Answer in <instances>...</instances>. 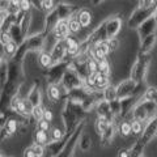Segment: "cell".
I'll use <instances>...</instances> for the list:
<instances>
[{"label":"cell","mask_w":157,"mask_h":157,"mask_svg":"<svg viewBox=\"0 0 157 157\" xmlns=\"http://www.w3.org/2000/svg\"><path fill=\"white\" fill-rule=\"evenodd\" d=\"M86 82H88V85H90V86H96V80H94V76L93 75H89L86 78Z\"/></svg>","instance_id":"30"},{"label":"cell","mask_w":157,"mask_h":157,"mask_svg":"<svg viewBox=\"0 0 157 157\" xmlns=\"http://www.w3.org/2000/svg\"><path fill=\"white\" fill-rule=\"evenodd\" d=\"M155 11H156V6L152 7V8H141V7H139L134 13H132V16L130 18V22H128L130 26L136 28L137 25H140V24L143 21H145L148 17L153 16Z\"/></svg>","instance_id":"1"},{"label":"cell","mask_w":157,"mask_h":157,"mask_svg":"<svg viewBox=\"0 0 157 157\" xmlns=\"http://www.w3.org/2000/svg\"><path fill=\"white\" fill-rule=\"evenodd\" d=\"M107 42H109L111 50H115V48H118V45H119L118 41H117V38H110V39H107Z\"/></svg>","instance_id":"28"},{"label":"cell","mask_w":157,"mask_h":157,"mask_svg":"<svg viewBox=\"0 0 157 157\" xmlns=\"http://www.w3.org/2000/svg\"><path fill=\"white\" fill-rule=\"evenodd\" d=\"M156 21H155V17H148L145 20V21H143L141 22V28L139 29V32H140V34H141V37H147L148 34H151V33H153V30H155V28H156Z\"/></svg>","instance_id":"4"},{"label":"cell","mask_w":157,"mask_h":157,"mask_svg":"<svg viewBox=\"0 0 157 157\" xmlns=\"http://www.w3.org/2000/svg\"><path fill=\"white\" fill-rule=\"evenodd\" d=\"M2 62H3V59H2V56H0V64H2Z\"/></svg>","instance_id":"36"},{"label":"cell","mask_w":157,"mask_h":157,"mask_svg":"<svg viewBox=\"0 0 157 157\" xmlns=\"http://www.w3.org/2000/svg\"><path fill=\"white\" fill-rule=\"evenodd\" d=\"M30 0H20V3H18V7H20V9L21 11H24V12H26V11H29L30 9Z\"/></svg>","instance_id":"22"},{"label":"cell","mask_w":157,"mask_h":157,"mask_svg":"<svg viewBox=\"0 0 157 157\" xmlns=\"http://www.w3.org/2000/svg\"><path fill=\"white\" fill-rule=\"evenodd\" d=\"M25 157H36V155H34V152H33V148H29L25 152Z\"/></svg>","instance_id":"32"},{"label":"cell","mask_w":157,"mask_h":157,"mask_svg":"<svg viewBox=\"0 0 157 157\" xmlns=\"http://www.w3.org/2000/svg\"><path fill=\"white\" fill-rule=\"evenodd\" d=\"M105 97H106L107 101L115 100V97H117V89H115L114 86L107 85V86H106V90H105Z\"/></svg>","instance_id":"16"},{"label":"cell","mask_w":157,"mask_h":157,"mask_svg":"<svg viewBox=\"0 0 157 157\" xmlns=\"http://www.w3.org/2000/svg\"><path fill=\"white\" fill-rule=\"evenodd\" d=\"M86 67H88V72H89V75H93V73H96L98 71V62L96 59H88L86 62Z\"/></svg>","instance_id":"15"},{"label":"cell","mask_w":157,"mask_h":157,"mask_svg":"<svg viewBox=\"0 0 157 157\" xmlns=\"http://www.w3.org/2000/svg\"><path fill=\"white\" fill-rule=\"evenodd\" d=\"M11 41V39H9V36L8 34H3V42L4 43H7V42H9Z\"/></svg>","instance_id":"33"},{"label":"cell","mask_w":157,"mask_h":157,"mask_svg":"<svg viewBox=\"0 0 157 157\" xmlns=\"http://www.w3.org/2000/svg\"><path fill=\"white\" fill-rule=\"evenodd\" d=\"M102 2H104V0H92V4L93 6H98V4L102 3Z\"/></svg>","instance_id":"34"},{"label":"cell","mask_w":157,"mask_h":157,"mask_svg":"<svg viewBox=\"0 0 157 157\" xmlns=\"http://www.w3.org/2000/svg\"><path fill=\"white\" fill-rule=\"evenodd\" d=\"M51 63H52V56L50 55V54H47V52H43L41 54V56H39V64H41L42 67H50L51 66Z\"/></svg>","instance_id":"11"},{"label":"cell","mask_w":157,"mask_h":157,"mask_svg":"<svg viewBox=\"0 0 157 157\" xmlns=\"http://www.w3.org/2000/svg\"><path fill=\"white\" fill-rule=\"evenodd\" d=\"M122 28V18L119 17H113L110 20H107L105 22V32H106V38H115L117 34L119 33Z\"/></svg>","instance_id":"2"},{"label":"cell","mask_w":157,"mask_h":157,"mask_svg":"<svg viewBox=\"0 0 157 157\" xmlns=\"http://www.w3.org/2000/svg\"><path fill=\"white\" fill-rule=\"evenodd\" d=\"M93 76H94V80H96V85L100 86V88H106L109 85V76L104 75V73H101L100 71H97L96 73H93Z\"/></svg>","instance_id":"8"},{"label":"cell","mask_w":157,"mask_h":157,"mask_svg":"<svg viewBox=\"0 0 157 157\" xmlns=\"http://www.w3.org/2000/svg\"><path fill=\"white\" fill-rule=\"evenodd\" d=\"M98 71H100L101 73H104V75H106V76L110 75V66H109V63H107L106 59L98 62Z\"/></svg>","instance_id":"14"},{"label":"cell","mask_w":157,"mask_h":157,"mask_svg":"<svg viewBox=\"0 0 157 157\" xmlns=\"http://www.w3.org/2000/svg\"><path fill=\"white\" fill-rule=\"evenodd\" d=\"M156 6V0H139V7L141 8H152Z\"/></svg>","instance_id":"20"},{"label":"cell","mask_w":157,"mask_h":157,"mask_svg":"<svg viewBox=\"0 0 157 157\" xmlns=\"http://www.w3.org/2000/svg\"><path fill=\"white\" fill-rule=\"evenodd\" d=\"M157 39V34L156 33H151L148 34L147 37H144V41H143V45H141V52H147L149 51L152 47H153L155 42Z\"/></svg>","instance_id":"7"},{"label":"cell","mask_w":157,"mask_h":157,"mask_svg":"<svg viewBox=\"0 0 157 157\" xmlns=\"http://www.w3.org/2000/svg\"><path fill=\"white\" fill-rule=\"evenodd\" d=\"M36 139H37V141H38V144H45L46 141H47V135H46V131H42V130L37 131Z\"/></svg>","instance_id":"19"},{"label":"cell","mask_w":157,"mask_h":157,"mask_svg":"<svg viewBox=\"0 0 157 157\" xmlns=\"http://www.w3.org/2000/svg\"><path fill=\"white\" fill-rule=\"evenodd\" d=\"M43 113H45V110H43V107L41 106V105H34L33 106V109H32V113L30 114L36 118L37 121H41L42 118H43Z\"/></svg>","instance_id":"12"},{"label":"cell","mask_w":157,"mask_h":157,"mask_svg":"<svg viewBox=\"0 0 157 157\" xmlns=\"http://www.w3.org/2000/svg\"><path fill=\"white\" fill-rule=\"evenodd\" d=\"M60 137H62V131L58 128H54L52 130V140H59Z\"/></svg>","instance_id":"29"},{"label":"cell","mask_w":157,"mask_h":157,"mask_svg":"<svg viewBox=\"0 0 157 157\" xmlns=\"http://www.w3.org/2000/svg\"><path fill=\"white\" fill-rule=\"evenodd\" d=\"M76 18H77V21L80 22L81 28H88L92 22V13L89 9H80Z\"/></svg>","instance_id":"5"},{"label":"cell","mask_w":157,"mask_h":157,"mask_svg":"<svg viewBox=\"0 0 157 157\" xmlns=\"http://www.w3.org/2000/svg\"><path fill=\"white\" fill-rule=\"evenodd\" d=\"M41 6L45 11H51L54 8V2L52 0H41Z\"/></svg>","instance_id":"23"},{"label":"cell","mask_w":157,"mask_h":157,"mask_svg":"<svg viewBox=\"0 0 157 157\" xmlns=\"http://www.w3.org/2000/svg\"><path fill=\"white\" fill-rule=\"evenodd\" d=\"M43 119H46V121H48V122L52 119V114H51L50 110H45V113H43Z\"/></svg>","instance_id":"31"},{"label":"cell","mask_w":157,"mask_h":157,"mask_svg":"<svg viewBox=\"0 0 157 157\" xmlns=\"http://www.w3.org/2000/svg\"><path fill=\"white\" fill-rule=\"evenodd\" d=\"M0 157H4V156H3V155H2V153H0Z\"/></svg>","instance_id":"38"},{"label":"cell","mask_w":157,"mask_h":157,"mask_svg":"<svg viewBox=\"0 0 157 157\" xmlns=\"http://www.w3.org/2000/svg\"><path fill=\"white\" fill-rule=\"evenodd\" d=\"M16 127H17V122L16 121H14V119L8 121V123H7V131L9 132V134H12V132L16 131Z\"/></svg>","instance_id":"26"},{"label":"cell","mask_w":157,"mask_h":157,"mask_svg":"<svg viewBox=\"0 0 157 157\" xmlns=\"http://www.w3.org/2000/svg\"><path fill=\"white\" fill-rule=\"evenodd\" d=\"M38 127H39V130H42V131H48V128H50V123H48V121L42 118L41 121H38Z\"/></svg>","instance_id":"25"},{"label":"cell","mask_w":157,"mask_h":157,"mask_svg":"<svg viewBox=\"0 0 157 157\" xmlns=\"http://www.w3.org/2000/svg\"><path fill=\"white\" fill-rule=\"evenodd\" d=\"M78 51H80L78 43L75 41V39H72L71 37H67L66 38V52H68L72 56H75L78 54Z\"/></svg>","instance_id":"6"},{"label":"cell","mask_w":157,"mask_h":157,"mask_svg":"<svg viewBox=\"0 0 157 157\" xmlns=\"http://www.w3.org/2000/svg\"><path fill=\"white\" fill-rule=\"evenodd\" d=\"M156 12H157V4H156V11H155V13H156Z\"/></svg>","instance_id":"37"},{"label":"cell","mask_w":157,"mask_h":157,"mask_svg":"<svg viewBox=\"0 0 157 157\" xmlns=\"http://www.w3.org/2000/svg\"><path fill=\"white\" fill-rule=\"evenodd\" d=\"M153 17H155V21H156V24H157V12L153 14Z\"/></svg>","instance_id":"35"},{"label":"cell","mask_w":157,"mask_h":157,"mask_svg":"<svg viewBox=\"0 0 157 157\" xmlns=\"http://www.w3.org/2000/svg\"><path fill=\"white\" fill-rule=\"evenodd\" d=\"M32 148H33V152H34V155H36V157H42L43 156V147H42V144H36V145H33Z\"/></svg>","instance_id":"24"},{"label":"cell","mask_w":157,"mask_h":157,"mask_svg":"<svg viewBox=\"0 0 157 157\" xmlns=\"http://www.w3.org/2000/svg\"><path fill=\"white\" fill-rule=\"evenodd\" d=\"M131 132H134L135 135H137V134H140L141 132V123L139 121H134L131 123Z\"/></svg>","instance_id":"21"},{"label":"cell","mask_w":157,"mask_h":157,"mask_svg":"<svg viewBox=\"0 0 157 157\" xmlns=\"http://www.w3.org/2000/svg\"><path fill=\"white\" fill-rule=\"evenodd\" d=\"M68 24V29H70V33H73V34H76L80 32V29H81V25H80V22L77 21V18H70L67 21Z\"/></svg>","instance_id":"9"},{"label":"cell","mask_w":157,"mask_h":157,"mask_svg":"<svg viewBox=\"0 0 157 157\" xmlns=\"http://www.w3.org/2000/svg\"><path fill=\"white\" fill-rule=\"evenodd\" d=\"M119 130H121V134L123 136H127L131 134V124L128 122H123L121 126H119Z\"/></svg>","instance_id":"18"},{"label":"cell","mask_w":157,"mask_h":157,"mask_svg":"<svg viewBox=\"0 0 157 157\" xmlns=\"http://www.w3.org/2000/svg\"><path fill=\"white\" fill-rule=\"evenodd\" d=\"M64 54H66V47L63 46V43H59V45H56L55 48H54L51 56H52V59H62L64 56Z\"/></svg>","instance_id":"10"},{"label":"cell","mask_w":157,"mask_h":157,"mask_svg":"<svg viewBox=\"0 0 157 157\" xmlns=\"http://www.w3.org/2000/svg\"><path fill=\"white\" fill-rule=\"evenodd\" d=\"M11 0H0V12H4L9 8Z\"/></svg>","instance_id":"27"},{"label":"cell","mask_w":157,"mask_h":157,"mask_svg":"<svg viewBox=\"0 0 157 157\" xmlns=\"http://www.w3.org/2000/svg\"><path fill=\"white\" fill-rule=\"evenodd\" d=\"M68 34H70V29H68V24L66 20L58 21L54 26V36L56 37V39H66Z\"/></svg>","instance_id":"3"},{"label":"cell","mask_w":157,"mask_h":157,"mask_svg":"<svg viewBox=\"0 0 157 157\" xmlns=\"http://www.w3.org/2000/svg\"><path fill=\"white\" fill-rule=\"evenodd\" d=\"M4 51H6V54H8V55H13L14 52H16V43L9 41L6 43V46H4Z\"/></svg>","instance_id":"17"},{"label":"cell","mask_w":157,"mask_h":157,"mask_svg":"<svg viewBox=\"0 0 157 157\" xmlns=\"http://www.w3.org/2000/svg\"><path fill=\"white\" fill-rule=\"evenodd\" d=\"M48 97H50L51 101H58L59 97H60V90L56 85H51L48 88Z\"/></svg>","instance_id":"13"}]
</instances>
